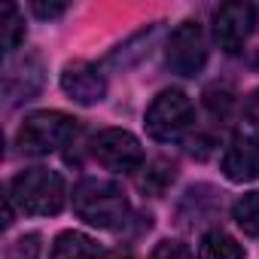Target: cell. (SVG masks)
I'll list each match as a JSON object with an SVG mask.
<instances>
[{
	"mask_svg": "<svg viewBox=\"0 0 259 259\" xmlns=\"http://www.w3.org/2000/svg\"><path fill=\"white\" fill-rule=\"evenodd\" d=\"M92 156L98 165L116 174H132L144 165V147L141 141L125 132V128H104L92 138Z\"/></svg>",
	"mask_w": 259,
	"mask_h": 259,
	"instance_id": "5",
	"label": "cell"
},
{
	"mask_svg": "<svg viewBox=\"0 0 259 259\" xmlns=\"http://www.w3.org/2000/svg\"><path fill=\"white\" fill-rule=\"evenodd\" d=\"M7 195L13 198V204L22 213H31V217H55L64 207L67 186H64V180H61L58 171H49V168H25L22 174H16L10 180Z\"/></svg>",
	"mask_w": 259,
	"mask_h": 259,
	"instance_id": "2",
	"label": "cell"
},
{
	"mask_svg": "<svg viewBox=\"0 0 259 259\" xmlns=\"http://www.w3.org/2000/svg\"><path fill=\"white\" fill-rule=\"evenodd\" d=\"M244 116H247V122H250L253 128H259V89L250 92V98H247V104H244Z\"/></svg>",
	"mask_w": 259,
	"mask_h": 259,
	"instance_id": "19",
	"label": "cell"
},
{
	"mask_svg": "<svg viewBox=\"0 0 259 259\" xmlns=\"http://www.w3.org/2000/svg\"><path fill=\"white\" fill-rule=\"evenodd\" d=\"M232 220L238 223V229L244 235H259V189L256 192H244L232 204Z\"/></svg>",
	"mask_w": 259,
	"mask_h": 259,
	"instance_id": "14",
	"label": "cell"
},
{
	"mask_svg": "<svg viewBox=\"0 0 259 259\" xmlns=\"http://www.w3.org/2000/svg\"><path fill=\"white\" fill-rule=\"evenodd\" d=\"M198 259H244V247L223 229H210L198 244Z\"/></svg>",
	"mask_w": 259,
	"mask_h": 259,
	"instance_id": "12",
	"label": "cell"
},
{
	"mask_svg": "<svg viewBox=\"0 0 259 259\" xmlns=\"http://www.w3.org/2000/svg\"><path fill=\"white\" fill-rule=\"evenodd\" d=\"M25 40V19L19 13L16 4H4L0 7V46L7 55H13Z\"/></svg>",
	"mask_w": 259,
	"mask_h": 259,
	"instance_id": "13",
	"label": "cell"
},
{
	"mask_svg": "<svg viewBox=\"0 0 259 259\" xmlns=\"http://www.w3.org/2000/svg\"><path fill=\"white\" fill-rule=\"evenodd\" d=\"M73 135H76L73 116H67L61 110H40V113H31L19 125L16 144L28 156H49V153L61 150Z\"/></svg>",
	"mask_w": 259,
	"mask_h": 259,
	"instance_id": "3",
	"label": "cell"
},
{
	"mask_svg": "<svg viewBox=\"0 0 259 259\" xmlns=\"http://www.w3.org/2000/svg\"><path fill=\"white\" fill-rule=\"evenodd\" d=\"M150 259H195L192 256V250L183 244V241H159L156 244V250L150 253Z\"/></svg>",
	"mask_w": 259,
	"mask_h": 259,
	"instance_id": "16",
	"label": "cell"
},
{
	"mask_svg": "<svg viewBox=\"0 0 259 259\" xmlns=\"http://www.w3.org/2000/svg\"><path fill=\"white\" fill-rule=\"evenodd\" d=\"M174 180V165H168V162H153L150 168H147V174L141 177V189H147V192H162L168 183Z\"/></svg>",
	"mask_w": 259,
	"mask_h": 259,
	"instance_id": "15",
	"label": "cell"
},
{
	"mask_svg": "<svg viewBox=\"0 0 259 259\" xmlns=\"http://www.w3.org/2000/svg\"><path fill=\"white\" fill-rule=\"evenodd\" d=\"M195 125V107L180 89H165L147 107V135L159 144L180 141Z\"/></svg>",
	"mask_w": 259,
	"mask_h": 259,
	"instance_id": "4",
	"label": "cell"
},
{
	"mask_svg": "<svg viewBox=\"0 0 259 259\" xmlns=\"http://www.w3.org/2000/svg\"><path fill=\"white\" fill-rule=\"evenodd\" d=\"M165 64L177 76H195L207 64V40L198 22H183L174 28L165 46Z\"/></svg>",
	"mask_w": 259,
	"mask_h": 259,
	"instance_id": "6",
	"label": "cell"
},
{
	"mask_svg": "<svg viewBox=\"0 0 259 259\" xmlns=\"http://www.w3.org/2000/svg\"><path fill=\"white\" fill-rule=\"evenodd\" d=\"M31 10H34L40 19H58V16L67 13V4H43V0H34Z\"/></svg>",
	"mask_w": 259,
	"mask_h": 259,
	"instance_id": "18",
	"label": "cell"
},
{
	"mask_svg": "<svg viewBox=\"0 0 259 259\" xmlns=\"http://www.w3.org/2000/svg\"><path fill=\"white\" fill-rule=\"evenodd\" d=\"M40 82H43V73H40V61L37 58H25V61L13 64L7 70V98H10V104L31 101L40 92Z\"/></svg>",
	"mask_w": 259,
	"mask_h": 259,
	"instance_id": "10",
	"label": "cell"
},
{
	"mask_svg": "<svg viewBox=\"0 0 259 259\" xmlns=\"http://www.w3.org/2000/svg\"><path fill=\"white\" fill-rule=\"evenodd\" d=\"M223 174L232 183L259 180V138L256 135H235L223 153Z\"/></svg>",
	"mask_w": 259,
	"mask_h": 259,
	"instance_id": "9",
	"label": "cell"
},
{
	"mask_svg": "<svg viewBox=\"0 0 259 259\" xmlns=\"http://www.w3.org/2000/svg\"><path fill=\"white\" fill-rule=\"evenodd\" d=\"M40 253V235H22L16 244H10V259H37Z\"/></svg>",
	"mask_w": 259,
	"mask_h": 259,
	"instance_id": "17",
	"label": "cell"
},
{
	"mask_svg": "<svg viewBox=\"0 0 259 259\" xmlns=\"http://www.w3.org/2000/svg\"><path fill=\"white\" fill-rule=\"evenodd\" d=\"M49 259H104V250L95 238H89L85 232L67 229L52 241V253Z\"/></svg>",
	"mask_w": 259,
	"mask_h": 259,
	"instance_id": "11",
	"label": "cell"
},
{
	"mask_svg": "<svg viewBox=\"0 0 259 259\" xmlns=\"http://www.w3.org/2000/svg\"><path fill=\"white\" fill-rule=\"evenodd\" d=\"M253 34V7L250 4H226L213 16V40L223 52L235 55Z\"/></svg>",
	"mask_w": 259,
	"mask_h": 259,
	"instance_id": "7",
	"label": "cell"
},
{
	"mask_svg": "<svg viewBox=\"0 0 259 259\" xmlns=\"http://www.w3.org/2000/svg\"><path fill=\"white\" fill-rule=\"evenodd\" d=\"M73 213L95 229H116L128 217V198L119 183L85 177L73 186Z\"/></svg>",
	"mask_w": 259,
	"mask_h": 259,
	"instance_id": "1",
	"label": "cell"
},
{
	"mask_svg": "<svg viewBox=\"0 0 259 259\" xmlns=\"http://www.w3.org/2000/svg\"><path fill=\"white\" fill-rule=\"evenodd\" d=\"M61 89L70 101L82 104V107H92V104H101L107 98V79L104 73L89 64V61H70L64 70H61Z\"/></svg>",
	"mask_w": 259,
	"mask_h": 259,
	"instance_id": "8",
	"label": "cell"
}]
</instances>
